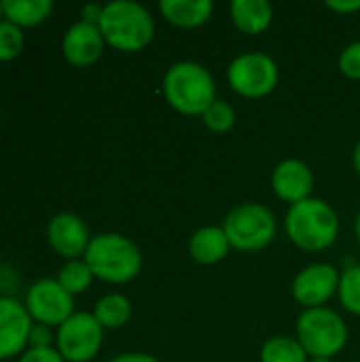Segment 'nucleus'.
<instances>
[{
  "label": "nucleus",
  "mask_w": 360,
  "mask_h": 362,
  "mask_svg": "<svg viewBox=\"0 0 360 362\" xmlns=\"http://www.w3.org/2000/svg\"><path fill=\"white\" fill-rule=\"evenodd\" d=\"M161 93L170 108L187 117H204L219 100L212 72L204 64L191 59H180L166 70Z\"/></svg>",
  "instance_id": "nucleus-1"
},
{
  "label": "nucleus",
  "mask_w": 360,
  "mask_h": 362,
  "mask_svg": "<svg viewBox=\"0 0 360 362\" xmlns=\"http://www.w3.org/2000/svg\"><path fill=\"white\" fill-rule=\"evenodd\" d=\"M98 28L106 45L121 53L144 51L155 38V19L151 11L134 0H112L104 4Z\"/></svg>",
  "instance_id": "nucleus-2"
},
{
  "label": "nucleus",
  "mask_w": 360,
  "mask_h": 362,
  "mask_svg": "<svg viewBox=\"0 0 360 362\" xmlns=\"http://www.w3.org/2000/svg\"><path fill=\"white\" fill-rule=\"evenodd\" d=\"M284 231L297 248L306 252H323L339 238V216L329 202L310 197L289 208Z\"/></svg>",
  "instance_id": "nucleus-3"
},
{
  "label": "nucleus",
  "mask_w": 360,
  "mask_h": 362,
  "mask_svg": "<svg viewBox=\"0 0 360 362\" xmlns=\"http://www.w3.org/2000/svg\"><path fill=\"white\" fill-rule=\"evenodd\" d=\"M83 261L89 265L95 280L106 284H127L142 272L140 248L123 233L93 235Z\"/></svg>",
  "instance_id": "nucleus-4"
},
{
  "label": "nucleus",
  "mask_w": 360,
  "mask_h": 362,
  "mask_svg": "<svg viewBox=\"0 0 360 362\" xmlns=\"http://www.w3.org/2000/svg\"><path fill=\"white\" fill-rule=\"evenodd\" d=\"M221 227L231 248L240 252H259L274 242L278 231V221L267 206L257 202H246L231 208Z\"/></svg>",
  "instance_id": "nucleus-5"
},
{
  "label": "nucleus",
  "mask_w": 360,
  "mask_h": 362,
  "mask_svg": "<svg viewBox=\"0 0 360 362\" xmlns=\"http://www.w3.org/2000/svg\"><path fill=\"white\" fill-rule=\"evenodd\" d=\"M348 335V327L335 310H303L297 318V339L310 358L333 361L346 348Z\"/></svg>",
  "instance_id": "nucleus-6"
},
{
  "label": "nucleus",
  "mask_w": 360,
  "mask_h": 362,
  "mask_svg": "<svg viewBox=\"0 0 360 362\" xmlns=\"http://www.w3.org/2000/svg\"><path fill=\"white\" fill-rule=\"evenodd\" d=\"M280 81L278 64L272 55L261 51H246L231 59L227 66L229 87L248 100H259L269 95Z\"/></svg>",
  "instance_id": "nucleus-7"
},
{
  "label": "nucleus",
  "mask_w": 360,
  "mask_h": 362,
  "mask_svg": "<svg viewBox=\"0 0 360 362\" xmlns=\"http://www.w3.org/2000/svg\"><path fill=\"white\" fill-rule=\"evenodd\" d=\"M104 346V329L91 312H74L55 333V350L66 362H91Z\"/></svg>",
  "instance_id": "nucleus-8"
},
{
  "label": "nucleus",
  "mask_w": 360,
  "mask_h": 362,
  "mask_svg": "<svg viewBox=\"0 0 360 362\" xmlns=\"http://www.w3.org/2000/svg\"><path fill=\"white\" fill-rule=\"evenodd\" d=\"M23 305L36 325L49 329H59L74 314V297L55 278H40L30 284Z\"/></svg>",
  "instance_id": "nucleus-9"
},
{
  "label": "nucleus",
  "mask_w": 360,
  "mask_h": 362,
  "mask_svg": "<svg viewBox=\"0 0 360 362\" xmlns=\"http://www.w3.org/2000/svg\"><path fill=\"white\" fill-rule=\"evenodd\" d=\"M342 274L331 263H312L303 267L291 284L293 299L303 305V310L325 308V303L337 295Z\"/></svg>",
  "instance_id": "nucleus-10"
},
{
  "label": "nucleus",
  "mask_w": 360,
  "mask_h": 362,
  "mask_svg": "<svg viewBox=\"0 0 360 362\" xmlns=\"http://www.w3.org/2000/svg\"><path fill=\"white\" fill-rule=\"evenodd\" d=\"M34 320L17 297H0V362L19 358L28 350Z\"/></svg>",
  "instance_id": "nucleus-11"
},
{
  "label": "nucleus",
  "mask_w": 360,
  "mask_h": 362,
  "mask_svg": "<svg viewBox=\"0 0 360 362\" xmlns=\"http://www.w3.org/2000/svg\"><path fill=\"white\" fill-rule=\"evenodd\" d=\"M47 240L55 255L66 261L83 259L91 242L85 221L74 212H59L47 225Z\"/></svg>",
  "instance_id": "nucleus-12"
},
{
  "label": "nucleus",
  "mask_w": 360,
  "mask_h": 362,
  "mask_svg": "<svg viewBox=\"0 0 360 362\" xmlns=\"http://www.w3.org/2000/svg\"><path fill=\"white\" fill-rule=\"evenodd\" d=\"M106 40L95 23L74 21L62 38V53L66 62L74 68H89L93 66L104 53Z\"/></svg>",
  "instance_id": "nucleus-13"
},
{
  "label": "nucleus",
  "mask_w": 360,
  "mask_h": 362,
  "mask_svg": "<svg viewBox=\"0 0 360 362\" xmlns=\"http://www.w3.org/2000/svg\"><path fill=\"white\" fill-rule=\"evenodd\" d=\"M272 191L280 202L295 206L312 197L314 174L312 168L301 159H284L272 172Z\"/></svg>",
  "instance_id": "nucleus-14"
},
{
  "label": "nucleus",
  "mask_w": 360,
  "mask_h": 362,
  "mask_svg": "<svg viewBox=\"0 0 360 362\" xmlns=\"http://www.w3.org/2000/svg\"><path fill=\"white\" fill-rule=\"evenodd\" d=\"M161 17L182 30H193L210 21L214 13L212 0H161L159 2Z\"/></svg>",
  "instance_id": "nucleus-15"
},
{
  "label": "nucleus",
  "mask_w": 360,
  "mask_h": 362,
  "mask_svg": "<svg viewBox=\"0 0 360 362\" xmlns=\"http://www.w3.org/2000/svg\"><path fill=\"white\" fill-rule=\"evenodd\" d=\"M231 244L223 231V227L208 225L197 229L189 238V255L199 265H216L227 259Z\"/></svg>",
  "instance_id": "nucleus-16"
},
{
  "label": "nucleus",
  "mask_w": 360,
  "mask_h": 362,
  "mask_svg": "<svg viewBox=\"0 0 360 362\" xmlns=\"http://www.w3.org/2000/svg\"><path fill=\"white\" fill-rule=\"evenodd\" d=\"M233 25L248 36H259L274 21V6L267 0H233L229 4Z\"/></svg>",
  "instance_id": "nucleus-17"
},
{
  "label": "nucleus",
  "mask_w": 360,
  "mask_h": 362,
  "mask_svg": "<svg viewBox=\"0 0 360 362\" xmlns=\"http://www.w3.org/2000/svg\"><path fill=\"white\" fill-rule=\"evenodd\" d=\"M4 19L17 28H36L53 11L51 0H2Z\"/></svg>",
  "instance_id": "nucleus-18"
},
{
  "label": "nucleus",
  "mask_w": 360,
  "mask_h": 362,
  "mask_svg": "<svg viewBox=\"0 0 360 362\" xmlns=\"http://www.w3.org/2000/svg\"><path fill=\"white\" fill-rule=\"evenodd\" d=\"M95 320L102 325L104 331H115V329H123L129 320H132V314H134V308H132V301L121 295V293H110V295H104L93 312Z\"/></svg>",
  "instance_id": "nucleus-19"
},
{
  "label": "nucleus",
  "mask_w": 360,
  "mask_h": 362,
  "mask_svg": "<svg viewBox=\"0 0 360 362\" xmlns=\"http://www.w3.org/2000/svg\"><path fill=\"white\" fill-rule=\"evenodd\" d=\"M261 362H310L308 352L297 337L276 335L261 346Z\"/></svg>",
  "instance_id": "nucleus-20"
},
{
  "label": "nucleus",
  "mask_w": 360,
  "mask_h": 362,
  "mask_svg": "<svg viewBox=\"0 0 360 362\" xmlns=\"http://www.w3.org/2000/svg\"><path fill=\"white\" fill-rule=\"evenodd\" d=\"M72 297L74 295H83L91 288L93 284V274L89 269V265L83 261V259H74V261H66L59 272H57V278H55Z\"/></svg>",
  "instance_id": "nucleus-21"
},
{
  "label": "nucleus",
  "mask_w": 360,
  "mask_h": 362,
  "mask_svg": "<svg viewBox=\"0 0 360 362\" xmlns=\"http://www.w3.org/2000/svg\"><path fill=\"white\" fill-rule=\"evenodd\" d=\"M337 295L344 310H348L354 316H360V265H352L342 272Z\"/></svg>",
  "instance_id": "nucleus-22"
},
{
  "label": "nucleus",
  "mask_w": 360,
  "mask_h": 362,
  "mask_svg": "<svg viewBox=\"0 0 360 362\" xmlns=\"http://www.w3.org/2000/svg\"><path fill=\"white\" fill-rule=\"evenodd\" d=\"M236 108L223 100H216L202 117L204 125L212 132V134H227L233 125H236Z\"/></svg>",
  "instance_id": "nucleus-23"
},
{
  "label": "nucleus",
  "mask_w": 360,
  "mask_h": 362,
  "mask_svg": "<svg viewBox=\"0 0 360 362\" xmlns=\"http://www.w3.org/2000/svg\"><path fill=\"white\" fill-rule=\"evenodd\" d=\"M23 45H25L23 30L2 19L0 21V62L15 59L23 51Z\"/></svg>",
  "instance_id": "nucleus-24"
},
{
  "label": "nucleus",
  "mask_w": 360,
  "mask_h": 362,
  "mask_svg": "<svg viewBox=\"0 0 360 362\" xmlns=\"http://www.w3.org/2000/svg\"><path fill=\"white\" fill-rule=\"evenodd\" d=\"M337 68L346 78L360 81V40H354L342 49L337 57Z\"/></svg>",
  "instance_id": "nucleus-25"
},
{
  "label": "nucleus",
  "mask_w": 360,
  "mask_h": 362,
  "mask_svg": "<svg viewBox=\"0 0 360 362\" xmlns=\"http://www.w3.org/2000/svg\"><path fill=\"white\" fill-rule=\"evenodd\" d=\"M21 286V278L8 263H0V297H15Z\"/></svg>",
  "instance_id": "nucleus-26"
},
{
  "label": "nucleus",
  "mask_w": 360,
  "mask_h": 362,
  "mask_svg": "<svg viewBox=\"0 0 360 362\" xmlns=\"http://www.w3.org/2000/svg\"><path fill=\"white\" fill-rule=\"evenodd\" d=\"M28 348H55V335L49 327L45 325H32L30 337H28Z\"/></svg>",
  "instance_id": "nucleus-27"
},
{
  "label": "nucleus",
  "mask_w": 360,
  "mask_h": 362,
  "mask_svg": "<svg viewBox=\"0 0 360 362\" xmlns=\"http://www.w3.org/2000/svg\"><path fill=\"white\" fill-rule=\"evenodd\" d=\"M17 362H66L55 348H28Z\"/></svg>",
  "instance_id": "nucleus-28"
},
{
  "label": "nucleus",
  "mask_w": 360,
  "mask_h": 362,
  "mask_svg": "<svg viewBox=\"0 0 360 362\" xmlns=\"http://www.w3.org/2000/svg\"><path fill=\"white\" fill-rule=\"evenodd\" d=\"M327 6L339 15H352L360 11V0H327Z\"/></svg>",
  "instance_id": "nucleus-29"
},
{
  "label": "nucleus",
  "mask_w": 360,
  "mask_h": 362,
  "mask_svg": "<svg viewBox=\"0 0 360 362\" xmlns=\"http://www.w3.org/2000/svg\"><path fill=\"white\" fill-rule=\"evenodd\" d=\"M102 11H104V4H95V2H89L81 8V21H87V23H100V17H102Z\"/></svg>",
  "instance_id": "nucleus-30"
},
{
  "label": "nucleus",
  "mask_w": 360,
  "mask_h": 362,
  "mask_svg": "<svg viewBox=\"0 0 360 362\" xmlns=\"http://www.w3.org/2000/svg\"><path fill=\"white\" fill-rule=\"evenodd\" d=\"M108 362H161L159 358H155L153 354H144V352H125L115 356L112 361Z\"/></svg>",
  "instance_id": "nucleus-31"
},
{
  "label": "nucleus",
  "mask_w": 360,
  "mask_h": 362,
  "mask_svg": "<svg viewBox=\"0 0 360 362\" xmlns=\"http://www.w3.org/2000/svg\"><path fill=\"white\" fill-rule=\"evenodd\" d=\"M352 165H354V172L360 176V140L356 142L354 151H352Z\"/></svg>",
  "instance_id": "nucleus-32"
},
{
  "label": "nucleus",
  "mask_w": 360,
  "mask_h": 362,
  "mask_svg": "<svg viewBox=\"0 0 360 362\" xmlns=\"http://www.w3.org/2000/svg\"><path fill=\"white\" fill-rule=\"evenodd\" d=\"M354 231H356V240L360 242V210L359 214H356V223H354Z\"/></svg>",
  "instance_id": "nucleus-33"
},
{
  "label": "nucleus",
  "mask_w": 360,
  "mask_h": 362,
  "mask_svg": "<svg viewBox=\"0 0 360 362\" xmlns=\"http://www.w3.org/2000/svg\"><path fill=\"white\" fill-rule=\"evenodd\" d=\"M310 362H335V361H329V358H310Z\"/></svg>",
  "instance_id": "nucleus-34"
},
{
  "label": "nucleus",
  "mask_w": 360,
  "mask_h": 362,
  "mask_svg": "<svg viewBox=\"0 0 360 362\" xmlns=\"http://www.w3.org/2000/svg\"><path fill=\"white\" fill-rule=\"evenodd\" d=\"M2 19H4V4L0 2V21H2Z\"/></svg>",
  "instance_id": "nucleus-35"
}]
</instances>
